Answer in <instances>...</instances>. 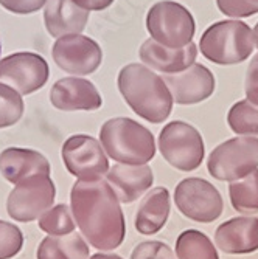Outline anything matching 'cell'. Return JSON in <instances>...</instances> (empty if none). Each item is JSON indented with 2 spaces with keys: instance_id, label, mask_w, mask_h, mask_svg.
Returning a JSON list of instances; mask_svg holds the SVG:
<instances>
[{
  "instance_id": "e0dca14e",
  "label": "cell",
  "mask_w": 258,
  "mask_h": 259,
  "mask_svg": "<svg viewBox=\"0 0 258 259\" xmlns=\"http://www.w3.org/2000/svg\"><path fill=\"white\" fill-rule=\"evenodd\" d=\"M215 242L227 254H247L258 250V218H233L215 231Z\"/></svg>"
},
{
  "instance_id": "4fadbf2b",
  "label": "cell",
  "mask_w": 258,
  "mask_h": 259,
  "mask_svg": "<svg viewBox=\"0 0 258 259\" xmlns=\"http://www.w3.org/2000/svg\"><path fill=\"white\" fill-rule=\"evenodd\" d=\"M162 79L165 81L173 101L182 106L202 103L215 92V76L202 64H193L183 72L165 75Z\"/></svg>"
},
{
  "instance_id": "4dcf8cb0",
  "label": "cell",
  "mask_w": 258,
  "mask_h": 259,
  "mask_svg": "<svg viewBox=\"0 0 258 259\" xmlns=\"http://www.w3.org/2000/svg\"><path fill=\"white\" fill-rule=\"evenodd\" d=\"M246 97L253 106H258V53L249 64L246 75Z\"/></svg>"
},
{
  "instance_id": "8992f818",
  "label": "cell",
  "mask_w": 258,
  "mask_h": 259,
  "mask_svg": "<svg viewBox=\"0 0 258 259\" xmlns=\"http://www.w3.org/2000/svg\"><path fill=\"white\" fill-rule=\"evenodd\" d=\"M258 168V138L235 137L216 146L207 161L208 174L216 180L235 182Z\"/></svg>"
},
{
  "instance_id": "6da1fadb",
  "label": "cell",
  "mask_w": 258,
  "mask_h": 259,
  "mask_svg": "<svg viewBox=\"0 0 258 259\" xmlns=\"http://www.w3.org/2000/svg\"><path fill=\"white\" fill-rule=\"evenodd\" d=\"M70 209L81 234L97 250L112 251L125 241V216L107 182L78 180L70 191Z\"/></svg>"
},
{
  "instance_id": "8fae6325",
  "label": "cell",
  "mask_w": 258,
  "mask_h": 259,
  "mask_svg": "<svg viewBox=\"0 0 258 259\" xmlns=\"http://www.w3.org/2000/svg\"><path fill=\"white\" fill-rule=\"evenodd\" d=\"M49 64L36 53L22 52L0 59V82L20 95H30L42 89L49 81Z\"/></svg>"
},
{
  "instance_id": "9c48e42d",
  "label": "cell",
  "mask_w": 258,
  "mask_h": 259,
  "mask_svg": "<svg viewBox=\"0 0 258 259\" xmlns=\"http://www.w3.org/2000/svg\"><path fill=\"white\" fill-rule=\"evenodd\" d=\"M56 188L50 176H33L19 182L10 193L7 209L11 219L31 222L53 206Z\"/></svg>"
},
{
  "instance_id": "2e32d148",
  "label": "cell",
  "mask_w": 258,
  "mask_h": 259,
  "mask_svg": "<svg viewBox=\"0 0 258 259\" xmlns=\"http://www.w3.org/2000/svg\"><path fill=\"white\" fill-rule=\"evenodd\" d=\"M140 59L150 68H154L162 73H180L195 64L198 56V45L189 44L183 49H168L154 39H148L140 47Z\"/></svg>"
},
{
  "instance_id": "cb8c5ba5",
  "label": "cell",
  "mask_w": 258,
  "mask_h": 259,
  "mask_svg": "<svg viewBox=\"0 0 258 259\" xmlns=\"http://www.w3.org/2000/svg\"><path fill=\"white\" fill-rule=\"evenodd\" d=\"M227 123L238 135H258V106L247 100L235 103L229 110Z\"/></svg>"
},
{
  "instance_id": "5b68a950",
  "label": "cell",
  "mask_w": 258,
  "mask_h": 259,
  "mask_svg": "<svg viewBox=\"0 0 258 259\" xmlns=\"http://www.w3.org/2000/svg\"><path fill=\"white\" fill-rule=\"evenodd\" d=\"M146 30L156 42L168 49H183L192 44L196 23L192 13L173 0H162L146 14Z\"/></svg>"
},
{
  "instance_id": "5bb4252c",
  "label": "cell",
  "mask_w": 258,
  "mask_h": 259,
  "mask_svg": "<svg viewBox=\"0 0 258 259\" xmlns=\"http://www.w3.org/2000/svg\"><path fill=\"white\" fill-rule=\"evenodd\" d=\"M53 107L64 112L73 110H97L101 107L103 100L97 87L87 79L77 76L62 78L55 82L50 92Z\"/></svg>"
},
{
  "instance_id": "52a82bcc",
  "label": "cell",
  "mask_w": 258,
  "mask_h": 259,
  "mask_svg": "<svg viewBox=\"0 0 258 259\" xmlns=\"http://www.w3.org/2000/svg\"><path fill=\"white\" fill-rule=\"evenodd\" d=\"M159 149L173 168L190 172L201 166L205 148L202 135L185 121H171L159 135Z\"/></svg>"
},
{
  "instance_id": "f1b7e54d",
  "label": "cell",
  "mask_w": 258,
  "mask_h": 259,
  "mask_svg": "<svg viewBox=\"0 0 258 259\" xmlns=\"http://www.w3.org/2000/svg\"><path fill=\"white\" fill-rule=\"evenodd\" d=\"M219 11L229 17H250L258 13V0H216Z\"/></svg>"
},
{
  "instance_id": "277c9868",
  "label": "cell",
  "mask_w": 258,
  "mask_h": 259,
  "mask_svg": "<svg viewBox=\"0 0 258 259\" xmlns=\"http://www.w3.org/2000/svg\"><path fill=\"white\" fill-rule=\"evenodd\" d=\"M255 45L253 31L241 20H219L212 23L199 40L204 58L218 65H233L246 61Z\"/></svg>"
},
{
  "instance_id": "d4e9b609",
  "label": "cell",
  "mask_w": 258,
  "mask_h": 259,
  "mask_svg": "<svg viewBox=\"0 0 258 259\" xmlns=\"http://www.w3.org/2000/svg\"><path fill=\"white\" fill-rule=\"evenodd\" d=\"M75 227L72 209L64 203L50 208L39 218V228L50 236H65L73 233Z\"/></svg>"
},
{
  "instance_id": "484cf974",
  "label": "cell",
  "mask_w": 258,
  "mask_h": 259,
  "mask_svg": "<svg viewBox=\"0 0 258 259\" xmlns=\"http://www.w3.org/2000/svg\"><path fill=\"white\" fill-rule=\"evenodd\" d=\"M25 104L14 89L0 82V129L14 126L23 115Z\"/></svg>"
},
{
  "instance_id": "3957f363",
  "label": "cell",
  "mask_w": 258,
  "mask_h": 259,
  "mask_svg": "<svg viewBox=\"0 0 258 259\" xmlns=\"http://www.w3.org/2000/svg\"><path fill=\"white\" fill-rule=\"evenodd\" d=\"M104 152L122 164H146L156 155V141L150 129L126 116L107 120L100 131Z\"/></svg>"
},
{
  "instance_id": "ac0fdd59",
  "label": "cell",
  "mask_w": 258,
  "mask_h": 259,
  "mask_svg": "<svg viewBox=\"0 0 258 259\" xmlns=\"http://www.w3.org/2000/svg\"><path fill=\"white\" fill-rule=\"evenodd\" d=\"M50 163L41 152L8 148L0 154V172L13 185L33 176H50Z\"/></svg>"
},
{
  "instance_id": "83f0119b",
  "label": "cell",
  "mask_w": 258,
  "mask_h": 259,
  "mask_svg": "<svg viewBox=\"0 0 258 259\" xmlns=\"http://www.w3.org/2000/svg\"><path fill=\"white\" fill-rule=\"evenodd\" d=\"M131 259H176L173 250L160 241H148L138 244L131 253Z\"/></svg>"
},
{
  "instance_id": "7a4b0ae2",
  "label": "cell",
  "mask_w": 258,
  "mask_h": 259,
  "mask_svg": "<svg viewBox=\"0 0 258 259\" xmlns=\"http://www.w3.org/2000/svg\"><path fill=\"white\" fill-rule=\"evenodd\" d=\"M119 90L128 106L153 124L165 121L173 110V97L159 75L143 64H129L119 73Z\"/></svg>"
},
{
  "instance_id": "836d02e7",
  "label": "cell",
  "mask_w": 258,
  "mask_h": 259,
  "mask_svg": "<svg viewBox=\"0 0 258 259\" xmlns=\"http://www.w3.org/2000/svg\"><path fill=\"white\" fill-rule=\"evenodd\" d=\"M253 37H255V44L258 47V23L255 25V30H253Z\"/></svg>"
},
{
  "instance_id": "ffe728a7",
  "label": "cell",
  "mask_w": 258,
  "mask_h": 259,
  "mask_svg": "<svg viewBox=\"0 0 258 259\" xmlns=\"http://www.w3.org/2000/svg\"><path fill=\"white\" fill-rule=\"evenodd\" d=\"M170 193L167 188L157 186L151 190L140 203L135 214V228L140 234L151 236L165 227L170 216Z\"/></svg>"
},
{
  "instance_id": "1f68e13d",
  "label": "cell",
  "mask_w": 258,
  "mask_h": 259,
  "mask_svg": "<svg viewBox=\"0 0 258 259\" xmlns=\"http://www.w3.org/2000/svg\"><path fill=\"white\" fill-rule=\"evenodd\" d=\"M72 2L87 11H103L114 4V0H72Z\"/></svg>"
},
{
  "instance_id": "9a60e30c",
  "label": "cell",
  "mask_w": 258,
  "mask_h": 259,
  "mask_svg": "<svg viewBox=\"0 0 258 259\" xmlns=\"http://www.w3.org/2000/svg\"><path fill=\"white\" fill-rule=\"evenodd\" d=\"M106 182L112 188L120 203H132L151 188L154 174L148 164L119 163L109 168Z\"/></svg>"
},
{
  "instance_id": "d6a6232c",
  "label": "cell",
  "mask_w": 258,
  "mask_h": 259,
  "mask_svg": "<svg viewBox=\"0 0 258 259\" xmlns=\"http://www.w3.org/2000/svg\"><path fill=\"white\" fill-rule=\"evenodd\" d=\"M90 259H123L122 256L119 254H107V253H97V254H93Z\"/></svg>"
},
{
  "instance_id": "4316f807",
  "label": "cell",
  "mask_w": 258,
  "mask_h": 259,
  "mask_svg": "<svg viewBox=\"0 0 258 259\" xmlns=\"http://www.w3.org/2000/svg\"><path fill=\"white\" fill-rule=\"evenodd\" d=\"M23 247V234L14 224L0 221V259L14 257Z\"/></svg>"
},
{
  "instance_id": "e575fe53",
  "label": "cell",
  "mask_w": 258,
  "mask_h": 259,
  "mask_svg": "<svg viewBox=\"0 0 258 259\" xmlns=\"http://www.w3.org/2000/svg\"><path fill=\"white\" fill-rule=\"evenodd\" d=\"M0 52H2V42H0Z\"/></svg>"
},
{
  "instance_id": "44dd1931",
  "label": "cell",
  "mask_w": 258,
  "mask_h": 259,
  "mask_svg": "<svg viewBox=\"0 0 258 259\" xmlns=\"http://www.w3.org/2000/svg\"><path fill=\"white\" fill-rule=\"evenodd\" d=\"M38 259H89V247L81 234L47 236L36 253Z\"/></svg>"
},
{
  "instance_id": "603a6c76",
  "label": "cell",
  "mask_w": 258,
  "mask_h": 259,
  "mask_svg": "<svg viewBox=\"0 0 258 259\" xmlns=\"http://www.w3.org/2000/svg\"><path fill=\"white\" fill-rule=\"evenodd\" d=\"M229 194L232 206L240 213H258V169L240 180L230 182Z\"/></svg>"
},
{
  "instance_id": "ba28073f",
  "label": "cell",
  "mask_w": 258,
  "mask_h": 259,
  "mask_svg": "<svg viewBox=\"0 0 258 259\" xmlns=\"http://www.w3.org/2000/svg\"><path fill=\"white\" fill-rule=\"evenodd\" d=\"M174 203L187 219L201 224L215 222L224 209L219 191L210 182L198 177L179 182L174 190Z\"/></svg>"
},
{
  "instance_id": "7402d4cb",
  "label": "cell",
  "mask_w": 258,
  "mask_h": 259,
  "mask_svg": "<svg viewBox=\"0 0 258 259\" xmlns=\"http://www.w3.org/2000/svg\"><path fill=\"white\" fill-rule=\"evenodd\" d=\"M176 254L177 259H219L212 241L198 230H185L179 234Z\"/></svg>"
},
{
  "instance_id": "f546056e",
  "label": "cell",
  "mask_w": 258,
  "mask_h": 259,
  "mask_svg": "<svg viewBox=\"0 0 258 259\" xmlns=\"http://www.w3.org/2000/svg\"><path fill=\"white\" fill-rule=\"evenodd\" d=\"M45 4L47 0H0V5L14 14H33Z\"/></svg>"
},
{
  "instance_id": "7c38bea8",
  "label": "cell",
  "mask_w": 258,
  "mask_h": 259,
  "mask_svg": "<svg viewBox=\"0 0 258 259\" xmlns=\"http://www.w3.org/2000/svg\"><path fill=\"white\" fill-rule=\"evenodd\" d=\"M53 61L64 72L73 76L92 75L101 65L103 52L100 45L81 34L59 37L53 45Z\"/></svg>"
},
{
  "instance_id": "30bf717a",
  "label": "cell",
  "mask_w": 258,
  "mask_h": 259,
  "mask_svg": "<svg viewBox=\"0 0 258 259\" xmlns=\"http://www.w3.org/2000/svg\"><path fill=\"white\" fill-rule=\"evenodd\" d=\"M61 155L67 171L83 182L101 180L109 171V160L100 141L84 134L67 138Z\"/></svg>"
},
{
  "instance_id": "d6986e66",
  "label": "cell",
  "mask_w": 258,
  "mask_h": 259,
  "mask_svg": "<svg viewBox=\"0 0 258 259\" xmlns=\"http://www.w3.org/2000/svg\"><path fill=\"white\" fill-rule=\"evenodd\" d=\"M87 10L77 7L72 0H47L44 22L50 36L62 37L68 34H80L89 20Z\"/></svg>"
}]
</instances>
